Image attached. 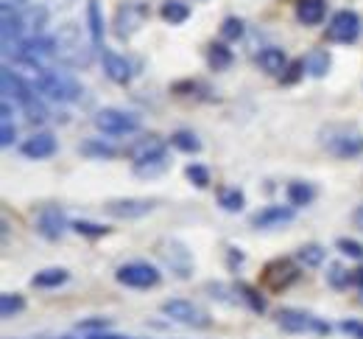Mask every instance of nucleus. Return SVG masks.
Masks as SVG:
<instances>
[{
	"mask_svg": "<svg viewBox=\"0 0 363 339\" xmlns=\"http://www.w3.org/2000/svg\"><path fill=\"white\" fill-rule=\"evenodd\" d=\"M56 59L67 68H90L92 65V43L84 40L82 28L76 23H65L56 31Z\"/></svg>",
	"mask_w": 363,
	"mask_h": 339,
	"instance_id": "nucleus-1",
	"label": "nucleus"
},
{
	"mask_svg": "<svg viewBox=\"0 0 363 339\" xmlns=\"http://www.w3.org/2000/svg\"><path fill=\"white\" fill-rule=\"evenodd\" d=\"M321 144L335 157L350 160V157L363 154V132L352 129V127H344V124H335V127H327L321 132Z\"/></svg>",
	"mask_w": 363,
	"mask_h": 339,
	"instance_id": "nucleus-2",
	"label": "nucleus"
},
{
	"mask_svg": "<svg viewBox=\"0 0 363 339\" xmlns=\"http://www.w3.org/2000/svg\"><path fill=\"white\" fill-rule=\"evenodd\" d=\"M148 14H151L148 6L140 3V0L121 3L118 11H115V34H118V40H132L137 31L145 26Z\"/></svg>",
	"mask_w": 363,
	"mask_h": 339,
	"instance_id": "nucleus-3",
	"label": "nucleus"
},
{
	"mask_svg": "<svg viewBox=\"0 0 363 339\" xmlns=\"http://www.w3.org/2000/svg\"><path fill=\"white\" fill-rule=\"evenodd\" d=\"M363 26H361V17L358 11L352 9H341L333 14L330 26H327V40L330 43H338V45H352L358 37H361Z\"/></svg>",
	"mask_w": 363,
	"mask_h": 339,
	"instance_id": "nucleus-4",
	"label": "nucleus"
},
{
	"mask_svg": "<svg viewBox=\"0 0 363 339\" xmlns=\"http://www.w3.org/2000/svg\"><path fill=\"white\" fill-rule=\"evenodd\" d=\"M277 325L291 331V334H330V325L321 323L313 314L305 311H294V308H282L277 314Z\"/></svg>",
	"mask_w": 363,
	"mask_h": 339,
	"instance_id": "nucleus-5",
	"label": "nucleus"
},
{
	"mask_svg": "<svg viewBox=\"0 0 363 339\" xmlns=\"http://www.w3.org/2000/svg\"><path fill=\"white\" fill-rule=\"evenodd\" d=\"M95 127L104 135H132V132L140 129V121H137L135 115L123 112V109L106 107V109H98L95 112Z\"/></svg>",
	"mask_w": 363,
	"mask_h": 339,
	"instance_id": "nucleus-6",
	"label": "nucleus"
},
{
	"mask_svg": "<svg viewBox=\"0 0 363 339\" xmlns=\"http://www.w3.org/2000/svg\"><path fill=\"white\" fill-rule=\"evenodd\" d=\"M115 278H118V284L132 286V289H151V286L160 284V272H157L151 264H140V261L123 264Z\"/></svg>",
	"mask_w": 363,
	"mask_h": 339,
	"instance_id": "nucleus-7",
	"label": "nucleus"
},
{
	"mask_svg": "<svg viewBox=\"0 0 363 339\" xmlns=\"http://www.w3.org/2000/svg\"><path fill=\"white\" fill-rule=\"evenodd\" d=\"M162 311H165L171 320H177L182 325H190V328H207V325H210L207 311H201L199 306H193V303H187V300H165V303H162Z\"/></svg>",
	"mask_w": 363,
	"mask_h": 339,
	"instance_id": "nucleus-8",
	"label": "nucleus"
},
{
	"mask_svg": "<svg viewBox=\"0 0 363 339\" xmlns=\"http://www.w3.org/2000/svg\"><path fill=\"white\" fill-rule=\"evenodd\" d=\"M40 93H48V96L56 98V101H76V98L82 96V87H79L67 73H62V70H48Z\"/></svg>",
	"mask_w": 363,
	"mask_h": 339,
	"instance_id": "nucleus-9",
	"label": "nucleus"
},
{
	"mask_svg": "<svg viewBox=\"0 0 363 339\" xmlns=\"http://www.w3.org/2000/svg\"><path fill=\"white\" fill-rule=\"evenodd\" d=\"M296 275H299L296 267H294L288 258H279V261H272V264L263 269V286L269 291H282L296 281Z\"/></svg>",
	"mask_w": 363,
	"mask_h": 339,
	"instance_id": "nucleus-10",
	"label": "nucleus"
},
{
	"mask_svg": "<svg viewBox=\"0 0 363 339\" xmlns=\"http://www.w3.org/2000/svg\"><path fill=\"white\" fill-rule=\"evenodd\" d=\"M151 208H154V202H148V199H112L104 205V210L115 219H140V216L151 213Z\"/></svg>",
	"mask_w": 363,
	"mask_h": 339,
	"instance_id": "nucleus-11",
	"label": "nucleus"
},
{
	"mask_svg": "<svg viewBox=\"0 0 363 339\" xmlns=\"http://www.w3.org/2000/svg\"><path fill=\"white\" fill-rule=\"evenodd\" d=\"M0 79H3V98H14L20 107H23V104H28L31 98L37 96V90H34L31 85H26V82H23V76H20V73H14L11 68H3Z\"/></svg>",
	"mask_w": 363,
	"mask_h": 339,
	"instance_id": "nucleus-12",
	"label": "nucleus"
},
{
	"mask_svg": "<svg viewBox=\"0 0 363 339\" xmlns=\"http://www.w3.org/2000/svg\"><path fill=\"white\" fill-rule=\"evenodd\" d=\"M291 219H294V210H291V208L269 205V208H263V210H257V213L252 216V227L269 230V227H279V225H285V222H291Z\"/></svg>",
	"mask_w": 363,
	"mask_h": 339,
	"instance_id": "nucleus-13",
	"label": "nucleus"
},
{
	"mask_svg": "<svg viewBox=\"0 0 363 339\" xmlns=\"http://www.w3.org/2000/svg\"><path fill=\"white\" fill-rule=\"evenodd\" d=\"M101 62H104V70H106V76H109L112 82L126 85V82L132 79V65H129L123 56H118L115 50L101 48Z\"/></svg>",
	"mask_w": 363,
	"mask_h": 339,
	"instance_id": "nucleus-14",
	"label": "nucleus"
},
{
	"mask_svg": "<svg viewBox=\"0 0 363 339\" xmlns=\"http://www.w3.org/2000/svg\"><path fill=\"white\" fill-rule=\"evenodd\" d=\"M20 151H23L28 160H45V157H50V154L56 151V138L48 135V132H40V135L28 138L26 144L20 146Z\"/></svg>",
	"mask_w": 363,
	"mask_h": 339,
	"instance_id": "nucleus-15",
	"label": "nucleus"
},
{
	"mask_svg": "<svg viewBox=\"0 0 363 339\" xmlns=\"http://www.w3.org/2000/svg\"><path fill=\"white\" fill-rule=\"evenodd\" d=\"M37 230L45 236V239H59L65 233V216L59 208H45L37 219Z\"/></svg>",
	"mask_w": 363,
	"mask_h": 339,
	"instance_id": "nucleus-16",
	"label": "nucleus"
},
{
	"mask_svg": "<svg viewBox=\"0 0 363 339\" xmlns=\"http://www.w3.org/2000/svg\"><path fill=\"white\" fill-rule=\"evenodd\" d=\"M160 255L165 258V264H168L179 278H187V275H190V255H187V249H184L182 244L171 242L168 249H160Z\"/></svg>",
	"mask_w": 363,
	"mask_h": 339,
	"instance_id": "nucleus-17",
	"label": "nucleus"
},
{
	"mask_svg": "<svg viewBox=\"0 0 363 339\" xmlns=\"http://www.w3.org/2000/svg\"><path fill=\"white\" fill-rule=\"evenodd\" d=\"M327 14V3L324 0H296V20L302 26H318Z\"/></svg>",
	"mask_w": 363,
	"mask_h": 339,
	"instance_id": "nucleus-18",
	"label": "nucleus"
},
{
	"mask_svg": "<svg viewBox=\"0 0 363 339\" xmlns=\"http://www.w3.org/2000/svg\"><path fill=\"white\" fill-rule=\"evenodd\" d=\"M257 62H260V68H263L269 76H282V73L288 70V56H285V50L274 48V45L266 50H260Z\"/></svg>",
	"mask_w": 363,
	"mask_h": 339,
	"instance_id": "nucleus-19",
	"label": "nucleus"
},
{
	"mask_svg": "<svg viewBox=\"0 0 363 339\" xmlns=\"http://www.w3.org/2000/svg\"><path fill=\"white\" fill-rule=\"evenodd\" d=\"M129 154H132L135 163H143V160H151V157L165 154V144H162L160 138H143V141H137V144L129 149Z\"/></svg>",
	"mask_w": 363,
	"mask_h": 339,
	"instance_id": "nucleus-20",
	"label": "nucleus"
},
{
	"mask_svg": "<svg viewBox=\"0 0 363 339\" xmlns=\"http://www.w3.org/2000/svg\"><path fill=\"white\" fill-rule=\"evenodd\" d=\"M23 23H26V31H31V37H40L48 26V9L45 6H26Z\"/></svg>",
	"mask_w": 363,
	"mask_h": 339,
	"instance_id": "nucleus-21",
	"label": "nucleus"
},
{
	"mask_svg": "<svg viewBox=\"0 0 363 339\" xmlns=\"http://www.w3.org/2000/svg\"><path fill=\"white\" fill-rule=\"evenodd\" d=\"M87 23H90V40L95 48H104V17H101V6L98 0L87 3Z\"/></svg>",
	"mask_w": 363,
	"mask_h": 339,
	"instance_id": "nucleus-22",
	"label": "nucleus"
},
{
	"mask_svg": "<svg viewBox=\"0 0 363 339\" xmlns=\"http://www.w3.org/2000/svg\"><path fill=\"white\" fill-rule=\"evenodd\" d=\"M160 14H162V20H165V23H171V26H182V23L190 17V6H187V3H182V0H165V3H162V9H160Z\"/></svg>",
	"mask_w": 363,
	"mask_h": 339,
	"instance_id": "nucleus-23",
	"label": "nucleus"
},
{
	"mask_svg": "<svg viewBox=\"0 0 363 339\" xmlns=\"http://www.w3.org/2000/svg\"><path fill=\"white\" fill-rule=\"evenodd\" d=\"M316 199V188L311 185V183H291L288 185V202L294 205V208H305V205H311Z\"/></svg>",
	"mask_w": 363,
	"mask_h": 339,
	"instance_id": "nucleus-24",
	"label": "nucleus"
},
{
	"mask_svg": "<svg viewBox=\"0 0 363 339\" xmlns=\"http://www.w3.org/2000/svg\"><path fill=\"white\" fill-rule=\"evenodd\" d=\"M65 281H67V269H59V267H53V269H43V272H37V275L31 278V284H34V286H40V289L62 286Z\"/></svg>",
	"mask_w": 363,
	"mask_h": 339,
	"instance_id": "nucleus-25",
	"label": "nucleus"
},
{
	"mask_svg": "<svg viewBox=\"0 0 363 339\" xmlns=\"http://www.w3.org/2000/svg\"><path fill=\"white\" fill-rule=\"evenodd\" d=\"M305 70H308L311 76L321 79V76L330 70V53H327V50H311L308 59H305Z\"/></svg>",
	"mask_w": 363,
	"mask_h": 339,
	"instance_id": "nucleus-26",
	"label": "nucleus"
},
{
	"mask_svg": "<svg viewBox=\"0 0 363 339\" xmlns=\"http://www.w3.org/2000/svg\"><path fill=\"white\" fill-rule=\"evenodd\" d=\"M207 62H210L213 70H227L229 65H232V50L224 43H216V45H210V50H207Z\"/></svg>",
	"mask_w": 363,
	"mask_h": 339,
	"instance_id": "nucleus-27",
	"label": "nucleus"
},
{
	"mask_svg": "<svg viewBox=\"0 0 363 339\" xmlns=\"http://www.w3.org/2000/svg\"><path fill=\"white\" fill-rule=\"evenodd\" d=\"M168 168V160H165V154H160V157H151V160H143V163H135V174L137 177H157V174H162Z\"/></svg>",
	"mask_w": 363,
	"mask_h": 339,
	"instance_id": "nucleus-28",
	"label": "nucleus"
},
{
	"mask_svg": "<svg viewBox=\"0 0 363 339\" xmlns=\"http://www.w3.org/2000/svg\"><path fill=\"white\" fill-rule=\"evenodd\" d=\"M296 258H299L305 267H321V261H324V249H321L318 244H305V247H299Z\"/></svg>",
	"mask_w": 363,
	"mask_h": 339,
	"instance_id": "nucleus-29",
	"label": "nucleus"
},
{
	"mask_svg": "<svg viewBox=\"0 0 363 339\" xmlns=\"http://www.w3.org/2000/svg\"><path fill=\"white\" fill-rule=\"evenodd\" d=\"M23 308H26V300L20 294H0V314L3 317H14Z\"/></svg>",
	"mask_w": 363,
	"mask_h": 339,
	"instance_id": "nucleus-30",
	"label": "nucleus"
},
{
	"mask_svg": "<svg viewBox=\"0 0 363 339\" xmlns=\"http://www.w3.org/2000/svg\"><path fill=\"white\" fill-rule=\"evenodd\" d=\"M218 202H221V208H224V210L235 213V210H240V208H243V194H240L238 188H224V191L218 194Z\"/></svg>",
	"mask_w": 363,
	"mask_h": 339,
	"instance_id": "nucleus-31",
	"label": "nucleus"
},
{
	"mask_svg": "<svg viewBox=\"0 0 363 339\" xmlns=\"http://www.w3.org/2000/svg\"><path fill=\"white\" fill-rule=\"evenodd\" d=\"M171 144L182 149V151H187V154H193V151H199L201 149V141L193 135V132H177L174 138H171Z\"/></svg>",
	"mask_w": 363,
	"mask_h": 339,
	"instance_id": "nucleus-32",
	"label": "nucleus"
},
{
	"mask_svg": "<svg viewBox=\"0 0 363 339\" xmlns=\"http://www.w3.org/2000/svg\"><path fill=\"white\" fill-rule=\"evenodd\" d=\"M187 180L196 185V188H207L210 185V171L204 168V166H187Z\"/></svg>",
	"mask_w": 363,
	"mask_h": 339,
	"instance_id": "nucleus-33",
	"label": "nucleus"
},
{
	"mask_svg": "<svg viewBox=\"0 0 363 339\" xmlns=\"http://www.w3.org/2000/svg\"><path fill=\"white\" fill-rule=\"evenodd\" d=\"M221 37H224V40H240V37H243V20L227 17L224 26H221Z\"/></svg>",
	"mask_w": 363,
	"mask_h": 339,
	"instance_id": "nucleus-34",
	"label": "nucleus"
},
{
	"mask_svg": "<svg viewBox=\"0 0 363 339\" xmlns=\"http://www.w3.org/2000/svg\"><path fill=\"white\" fill-rule=\"evenodd\" d=\"M23 109L28 112V121H31V124H43V121H45V118H48L45 107L40 104V98H37V96L31 98L28 104H23Z\"/></svg>",
	"mask_w": 363,
	"mask_h": 339,
	"instance_id": "nucleus-35",
	"label": "nucleus"
},
{
	"mask_svg": "<svg viewBox=\"0 0 363 339\" xmlns=\"http://www.w3.org/2000/svg\"><path fill=\"white\" fill-rule=\"evenodd\" d=\"M84 154H92V157H115V146L101 144V141H90V144L82 146Z\"/></svg>",
	"mask_w": 363,
	"mask_h": 339,
	"instance_id": "nucleus-36",
	"label": "nucleus"
},
{
	"mask_svg": "<svg viewBox=\"0 0 363 339\" xmlns=\"http://www.w3.org/2000/svg\"><path fill=\"white\" fill-rule=\"evenodd\" d=\"M73 230H76V233H82V236H106V233H109V227L95 225V222H76V225H73Z\"/></svg>",
	"mask_w": 363,
	"mask_h": 339,
	"instance_id": "nucleus-37",
	"label": "nucleus"
},
{
	"mask_svg": "<svg viewBox=\"0 0 363 339\" xmlns=\"http://www.w3.org/2000/svg\"><path fill=\"white\" fill-rule=\"evenodd\" d=\"M344 255H350V258H355V261H363V244L352 242V239H338V244H335Z\"/></svg>",
	"mask_w": 363,
	"mask_h": 339,
	"instance_id": "nucleus-38",
	"label": "nucleus"
},
{
	"mask_svg": "<svg viewBox=\"0 0 363 339\" xmlns=\"http://www.w3.org/2000/svg\"><path fill=\"white\" fill-rule=\"evenodd\" d=\"M238 291H240V297H243V300H246V303H249L255 311H263V300L257 297V291L252 289V286H243V284H240V286H238Z\"/></svg>",
	"mask_w": 363,
	"mask_h": 339,
	"instance_id": "nucleus-39",
	"label": "nucleus"
},
{
	"mask_svg": "<svg viewBox=\"0 0 363 339\" xmlns=\"http://www.w3.org/2000/svg\"><path fill=\"white\" fill-rule=\"evenodd\" d=\"M327 278H330V284H333V286H344V284H350V275L344 272V267H341V264H333V267H330V272H327Z\"/></svg>",
	"mask_w": 363,
	"mask_h": 339,
	"instance_id": "nucleus-40",
	"label": "nucleus"
},
{
	"mask_svg": "<svg viewBox=\"0 0 363 339\" xmlns=\"http://www.w3.org/2000/svg\"><path fill=\"white\" fill-rule=\"evenodd\" d=\"M0 135H3V138H0V141H3V146H11L14 135H17V129H14L9 121H3V132H0Z\"/></svg>",
	"mask_w": 363,
	"mask_h": 339,
	"instance_id": "nucleus-41",
	"label": "nucleus"
},
{
	"mask_svg": "<svg viewBox=\"0 0 363 339\" xmlns=\"http://www.w3.org/2000/svg\"><path fill=\"white\" fill-rule=\"evenodd\" d=\"M28 0H3V6H11V9H26Z\"/></svg>",
	"mask_w": 363,
	"mask_h": 339,
	"instance_id": "nucleus-42",
	"label": "nucleus"
},
{
	"mask_svg": "<svg viewBox=\"0 0 363 339\" xmlns=\"http://www.w3.org/2000/svg\"><path fill=\"white\" fill-rule=\"evenodd\" d=\"M106 325V320H92V323H82V328H101Z\"/></svg>",
	"mask_w": 363,
	"mask_h": 339,
	"instance_id": "nucleus-43",
	"label": "nucleus"
},
{
	"mask_svg": "<svg viewBox=\"0 0 363 339\" xmlns=\"http://www.w3.org/2000/svg\"><path fill=\"white\" fill-rule=\"evenodd\" d=\"M98 339H121V337H98Z\"/></svg>",
	"mask_w": 363,
	"mask_h": 339,
	"instance_id": "nucleus-44",
	"label": "nucleus"
},
{
	"mask_svg": "<svg viewBox=\"0 0 363 339\" xmlns=\"http://www.w3.org/2000/svg\"><path fill=\"white\" fill-rule=\"evenodd\" d=\"M358 339H363V325H361V334H358Z\"/></svg>",
	"mask_w": 363,
	"mask_h": 339,
	"instance_id": "nucleus-45",
	"label": "nucleus"
}]
</instances>
